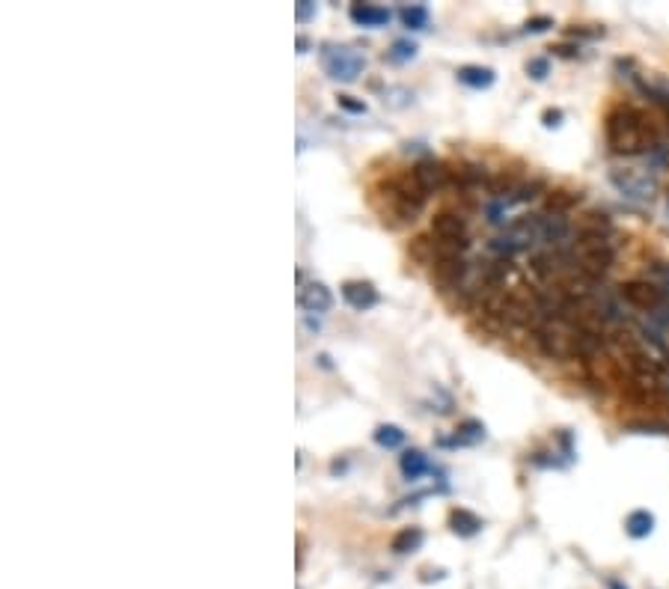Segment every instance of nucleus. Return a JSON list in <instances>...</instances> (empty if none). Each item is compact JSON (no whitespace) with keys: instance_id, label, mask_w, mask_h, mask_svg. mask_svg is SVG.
Returning a JSON list of instances; mask_svg holds the SVG:
<instances>
[{"instance_id":"1","label":"nucleus","mask_w":669,"mask_h":589,"mask_svg":"<svg viewBox=\"0 0 669 589\" xmlns=\"http://www.w3.org/2000/svg\"><path fill=\"white\" fill-rule=\"evenodd\" d=\"M604 134H607L610 152L616 155H649L661 143V131L655 119L631 105H619L607 114Z\"/></svg>"},{"instance_id":"2","label":"nucleus","mask_w":669,"mask_h":589,"mask_svg":"<svg viewBox=\"0 0 669 589\" xmlns=\"http://www.w3.org/2000/svg\"><path fill=\"white\" fill-rule=\"evenodd\" d=\"M378 194L384 200L381 206V215L384 221L393 218V224H414L417 215L426 209V200L429 194L417 185L414 173H402V176H390L378 185Z\"/></svg>"},{"instance_id":"3","label":"nucleus","mask_w":669,"mask_h":589,"mask_svg":"<svg viewBox=\"0 0 669 589\" xmlns=\"http://www.w3.org/2000/svg\"><path fill=\"white\" fill-rule=\"evenodd\" d=\"M319 57H322V69H325V75L334 78V81H342V84L357 81V75L366 69V57H363L357 48H351V45L325 42L322 51H319Z\"/></svg>"},{"instance_id":"4","label":"nucleus","mask_w":669,"mask_h":589,"mask_svg":"<svg viewBox=\"0 0 669 589\" xmlns=\"http://www.w3.org/2000/svg\"><path fill=\"white\" fill-rule=\"evenodd\" d=\"M610 182H613V188L622 197H628L634 203H649L655 197V191H658L655 173L640 170V167H613L610 170Z\"/></svg>"},{"instance_id":"5","label":"nucleus","mask_w":669,"mask_h":589,"mask_svg":"<svg viewBox=\"0 0 669 589\" xmlns=\"http://www.w3.org/2000/svg\"><path fill=\"white\" fill-rule=\"evenodd\" d=\"M619 298H622L628 307L643 310L646 316L658 313L664 304H669L664 286H658L655 280H628V283L619 286Z\"/></svg>"},{"instance_id":"6","label":"nucleus","mask_w":669,"mask_h":589,"mask_svg":"<svg viewBox=\"0 0 669 589\" xmlns=\"http://www.w3.org/2000/svg\"><path fill=\"white\" fill-rule=\"evenodd\" d=\"M414 179H417V185L426 191V194H438L441 188L449 185V164L444 161H438V158H432V155H426V158H420L417 164H414Z\"/></svg>"},{"instance_id":"7","label":"nucleus","mask_w":669,"mask_h":589,"mask_svg":"<svg viewBox=\"0 0 669 589\" xmlns=\"http://www.w3.org/2000/svg\"><path fill=\"white\" fill-rule=\"evenodd\" d=\"M432 236L446 238V241H470V227H467V218L461 212H452L444 209L432 218Z\"/></svg>"},{"instance_id":"8","label":"nucleus","mask_w":669,"mask_h":589,"mask_svg":"<svg viewBox=\"0 0 669 589\" xmlns=\"http://www.w3.org/2000/svg\"><path fill=\"white\" fill-rule=\"evenodd\" d=\"M342 298H345L348 307H354V310H360V313L372 310V307L381 301L378 289H375L369 280H348V283H342Z\"/></svg>"},{"instance_id":"9","label":"nucleus","mask_w":669,"mask_h":589,"mask_svg":"<svg viewBox=\"0 0 669 589\" xmlns=\"http://www.w3.org/2000/svg\"><path fill=\"white\" fill-rule=\"evenodd\" d=\"M298 304L310 313H328L334 307V295L325 283L313 280V283H301V292H298Z\"/></svg>"},{"instance_id":"10","label":"nucleus","mask_w":669,"mask_h":589,"mask_svg":"<svg viewBox=\"0 0 669 589\" xmlns=\"http://www.w3.org/2000/svg\"><path fill=\"white\" fill-rule=\"evenodd\" d=\"M390 9L387 6H378V3H351L348 6V18L357 24V27H387L390 24Z\"/></svg>"},{"instance_id":"11","label":"nucleus","mask_w":669,"mask_h":589,"mask_svg":"<svg viewBox=\"0 0 669 589\" xmlns=\"http://www.w3.org/2000/svg\"><path fill=\"white\" fill-rule=\"evenodd\" d=\"M583 200V194L580 191H568V188H554V191H548V197H545V212L548 215H554V218H565L577 203Z\"/></svg>"},{"instance_id":"12","label":"nucleus","mask_w":669,"mask_h":589,"mask_svg":"<svg viewBox=\"0 0 669 589\" xmlns=\"http://www.w3.org/2000/svg\"><path fill=\"white\" fill-rule=\"evenodd\" d=\"M479 441H485V426L479 420H464L452 438H441L438 444L441 447H473Z\"/></svg>"},{"instance_id":"13","label":"nucleus","mask_w":669,"mask_h":589,"mask_svg":"<svg viewBox=\"0 0 669 589\" xmlns=\"http://www.w3.org/2000/svg\"><path fill=\"white\" fill-rule=\"evenodd\" d=\"M455 75H458V81H461L464 87H470V90H488V87L497 81V75H494L491 66H461Z\"/></svg>"},{"instance_id":"14","label":"nucleus","mask_w":669,"mask_h":589,"mask_svg":"<svg viewBox=\"0 0 669 589\" xmlns=\"http://www.w3.org/2000/svg\"><path fill=\"white\" fill-rule=\"evenodd\" d=\"M449 530L461 539H470L482 530V518L473 515L470 509H452L449 512Z\"/></svg>"},{"instance_id":"15","label":"nucleus","mask_w":669,"mask_h":589,"mask_svg":"<svg viewBox=\"0 0 669 589\" xmlns=\"http://www.w3.org/2000/svg\"><path fill=\"white\" fill-rule=\"evenodd\" d=\"M399 468H402V476H405L408 482H417V479H423L426 473H432V465H429L426 453H420V450H408V453H402Z\"/></svg>"},{"instance_id":"16","label":"nucleus","mask_w":669,"mask_h":589,"mask_svg":"<svg viewBox=\"0 0 669 589\" xmlns=\"http://www.w3.org/2000/svg\"><path fill=\"white\" fill-rule=\"evenodd\" d=\"M423 542H426V533L420 527H405L393 536L390 548H393V554H414V551L423 548Z\"/></svg>"},{"instance_id":"17","label":"nucleus","mask_w":669,"mask_h":589,"mask_svg":"<svg viewBox=\"0 0 669 589\" xmlns=\"http://www.w3.org/2000/svg\"><path fill=\"white\" fill-rule=\"evenodd\" d=\"M399 18L408 30H426L429 21H432V12L426 3H411V6H402L399 9Z\"/></svg>"},{"instance_id":"18","label":"nucleus","mask_w":669,"mask_h":589,"mask_svg":"<svg viewBox=\"0 0 669 589\" xmlns=\"http://www.w3.org/2000/svg\"><path fill=\"white\" fill-rule=\"evenodd\" d=\"M625 530H628L631 539H646V536H652V530H655V515L646 512V509H637V512L628 515Z\"/></svg>"},{"instance_id":"19","label":"nucleus","mask_w":669,"mask_h":589,"mask_svg":"<svg viewBox=\"0 0 669 589\" xmlns=\"http://www.w3.org/2000/svg\"><path fill=\"white\" fill-rule=\"evenodd\" d=\"M417 51H420V45H417L414 39L402 36V39H396V42L390 45V51L384 54V60H387V63H411V60L417 57Z\"/></svg>"},{"instance_id":"20","label":"nucleus","mask_w":669,"mask_h":589,"mask_svg":"<svg viewBox=\"0 0 669 589\" xmlns=\"http://www.w3.org/2000/svg\"><path fill=\"white\" fill-rule=\"evenodd\" d=\"M375 444L384 447V450H396V447L405 444V432L399 426H393V423H384V426L375 429Z\"/></svg>"},{"instance_id":"21","label":"nucleus","mask_w":669,"mask_h":589,"mask_svg":"<svg viewBox=\"0 0 669 589\" xmlns=\"http://www.w3.org/2000/svg\"><path fill=\"white\" fill-rule=\"evenodd\" d=\"M527 75H530L533 81H545V78L551 75V63H548V57H533V60H527Z\"/></svg>"},{"instance_id":"22","label":"nucleus","mask_w":669,"mask_h":589,"mask_svg":"<svg viewBox=\"0 0 669 589\" xmlns=\"http://www.w3.org/2000/svg\"><path fill=\"white\" fill-rule=\"evenodd\" d=\"M554 27V18L551 15H536V18H530L527 24H524V33H545V30H551Z\"/></svg>"},{"instance_id":"23","label":"nucleus","mask_w":669,"mask_h":589,"mask_svg":"<svg viewBox=\"0 0 669 589\" xmlns=\"http://www.w3.org/2000/svg\"><path fill=\"white\" fill-rule=\"evenodd\" d=\"M336 102H339V108L348 111V114H366V102H360V99H354V96H348V93L336 96Z\"/></svg>"},{"instance_id":"24","label":"nucleus","mask_w":669,"mask_h":589,"mask_svg":"<svg viewBox=\"0 0 669 589\" xmlns=\"http://www.w3.org/2000/svg\"><path fill=\"white\" fill-rule=\"evenodd\" d=\"M316 15V3H310V0H301L298 6H295V18L298 21H310Z\"/></svg>"},{"instance_id":"25","label":"nucleus","mask_w":669,"mask_h":589,"mask_svg":"<svg viewBox=\"0 0 669 589\" xmlns=\"http://www.w3.org/2000/svg\"><path fill=\"white\" fill-rule=\"evenodd\" d=\"M562 119H565V114H562L559 108H548V111L542 114V122H545L548 128H559V125H562Z\"/></svg>"},{"instance_id":"26","label":"nucleus","mask_w":669,"mask_h":589,"mask_svg":"<svg viewBox=\"0 0 669 589\" xmlns=\"http://www.w3.org/2000/svg\"><path fill=\"white\" fill-rule=\"evenodd\" d=\"M551 51H557L562 57H577L580 54V48L577 45H557V48H551Z\"/></svg>"},{"instance_id":"27","label":"nucleus","mask_w":669,"mask_h":589,"mask_svg":"<svg viewBox=\"0 0 669 589\" xmlns=\"http://www.w3.org/2000/svg\"><path fill=\"white\" fill-rule=\"evenodd\" d=\"M441 578H444V572H441V569H435V572H432V569H426V572H423V581H426V584H429V581H441Z\"/></svg>"},{"instance_id":"28","label":"nucleus","mask_w":669,"mask_h":589,"mask_svg":"<svg viewBox=\"0 0 669 589\" xmlns=\"http://www.w3.org/2000/svg\"><path fill=\"white\" fill-rule=\"evenodd\" d=\"M295 45H298V54H307V51H310V39H307V36H298Z\"/></svg>"},{"instance_id":"29","label":"nucleus","mask_w":669,"mask_h":589,"mask_svg":"<svg viewBox=\"0 0 669 589\" xmlns=\"http://www.w3.org/2000/svg\"><path fill=\"white\" fill-rule=\"evenodd\" d=\"M610 589H628V587H622L619 581H610Z\"/></svg>"},{"instance_id":"30","label":"nucleus","mask_w":669,"mask_h":589,"mask_svg":"<svg viewBox=\"0 0 669 589\" xmlns=\"http://www.w3.org/2000/svg\"><path fill=\"white\" fill-rule=\"evenodd\" d=\"M667 215H669V194H667Z\"/></svg>"}]
</instances>
